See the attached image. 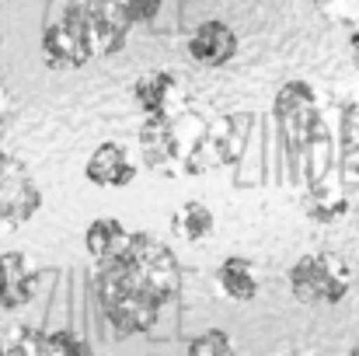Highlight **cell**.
I'll return each instance as SVG.
<instances>
[{"label":"cell","instance_id":"obj_12","mask_svg":"<svg viewBox=\"0 0 359 356\" xmlns=\"http://www.w3.org/2000/svg\"><path fill=\"white\" fill-rule=\"evenodd\" d=\"M213 228H217V217H213V210H210L206 203H199V199H189V203H182V206L171 213V235L178 237V241H185V244L206 241V237L213 235Z\"/></svg>","mask_w":359,"mask_h":356},{"label":"cell","instance_id":"obj_14","mask_svg":"<svg viewBox=\"0 0 359 356\" xmlns=\"http://www.w3.org/2000/svg\"><path fill=\"white\" fill-rule=\"evenodd\" d=\"M304 213H307L314 224H339V220L349 213V199H346L339 189L311 185V189L304 192Z\"/></svg>","mask_w":359,"mask_h":356},{"label":"cell","instance_id":"obj_10","mask_svg":"<svg viewBox=\"0 0 359 356\" xmlns=\"http://www.w3.org/2000/svg\"><path fill=\"white\" fill-rule=\"evenodd\" d=\"M39 46H42V60H46L49 70H81V67H88V56H84L81 42L74 39V32L63 25V18L49 21L42 28Z\"/></svg>","mask_w":359,"mask_h":356},{"label":"cell","instance_id":"obj_16","mask_svg":"<svg viewBox=\"0 0 359 356\" xmlns=\"http://www.w3.org/2000/svg\"><path fill=\"white\" fill-rule=\"evenodd\" d=\"M325 18H332L335 25L356 28L359 25V0H311Z\"/></svg>","mask_w":359,"mask_h":356},{"label":"cell","instance_id":"obj_11","mask_svg":"<svg viewBox=\"0 0 359 356\" xmlns=\"http://www.w3.org/2000/svg\"><path fill=\"white\" fill-rule=\"evenodd\" d=\"M129 241H133V231H129L122 220H116V217H98V220H91L88 231H84V248H88V255H91L98 265L119 258L122 251L129 248Z\"/></svg>","mask_w":359,"mask_h":356},{"label":"cell","instance_id":"obj_21","mask_svg":"<svg viewBox=\"0 0 359 356\" xmlns=\"http://www.w3.org/2000/svg\"><path fill=\"white\" fill-rule=\"evenodd\" d=\"M279 356H325V353H311V350H286V353Z\"/></svg>","mask_w":359,"mask_h":356},{"label":"cell","instance_id":"obj_18","mask_svg":"<svg viewBox=\"0 0 359 356\" xmlns=\"http://www.w3.org/2000/svg\"><path fill=\"white\" fill-rule=\"evenodd\" d=\"M11 116H14V98H11V91L0 84V126H7Z\"/></svg>","mask_w":359,"mask_h":356},{"label":"cell","instance_id":"obj_13","mask_svg":"<svg viewBox=\"0 0 359 356\" xmlns=\"http://www.w3.org/2000/svg\"><path fill=\"white\" fill-rule=\"evenodd\" d=\"M0 356H60L53 332L32 329V325H18L0 339Z\"/></svg>","mask_w":359,"mask_h":356},{"label":"cell","instance_id":"obj_23","mask_svg":"<svg viewBox=\"0 0 359 356\" xmlns=\"http://www.w3.org/2000/svg\"><path fill=\"white\" fill-rule=\"evenodd\" d=\"M0 231H4V224H0Z\"/></svg>","mask_w":359,"mask_h":356},{"label":"cell","instance_id":"obj_20","mask_svg":"<svg viewBox=\"0 0 359 356\" xmlns=\"http://www.w3.org/2000/svg\"><path fill=\"white\" fill-rule=\"evenodd\" d=\"M14 168H18V161H14V157H11V154L0 147V178H4V175H11Z\"/></svg>","mask_w":359,"mask_h":356},{"label":"cell","instance_id":"obj_22","mask_svg":"<svg viewBox=\"0 0 359 356\" xmlns=\"http://www.w3.org/2000/svg\"><path fill=\"white\" fill-rule=\"evenodd\" d=\"M349 356H359V339L353 343V350H349Z\"/></svg>","mask_w":359,"mask_h":356},{"label":"cell","instance_id":"obj_15","mask_svg":"<svg viewBox=\"0 0 359 356\" xmlns=\"http://www.w3.org/2000/svg\"><path fill=\"white\" fill-rule=\"evenodd\" d=\"M189 356H238V350L224 329H206L189 343Z\"/></svg>","mask_w":359,"mask_h":356},{"label":"cell","instance_id":"obj_1","mask_svg":"<svg viewBox=\"0 0 359 356\" xmlns=\"http://www.w3.org/2000/svg\"><path fill=\"white\" fill-rule=\"evenodd\" d=\"M98 304L119 336H143L178 294V262L161 237L133 231L119 258L98 265Z\"/></svg>","mask_w":359,"mask_h":356},{"label":"cell","instance_id":"obj_6","mask_svg":"<svg viewBox=\"0 0 359 356\" xmlns=\"http://www.w3.org/2000/svg\"><path fill=\"white\" fill-rule=\"evenodd\" d=\"M238 32L220 18H210V21L196 25L185 39V53L199 67H227L238 56Z\"/></svg>","mask_w":359,"mask_h":356},{"label":"cell","instance_id":"obj_4","mask_svg":"<svg viewBox=\"0 0 359 356\" xmlns=\"http://www.w3.org/2000/svg\"><path fill=\"white\" fill-rule=\"evenodd\" d=\"M276 112L283 122V133L297 143V140H318L321 136V112H318V98L304 81H293L279 91L276 98Z\"/></svg>","mask_w":359,"mask_h":356},{"label":"cell","instance_id":"obj_17","mask_svg":"<svg viewBox=\"0 0 359 356\" xmlns=\"http://www.w3.org/2000/svg\"><path fill=\"white\" fill-rule=\"evenodd\" d=\"M126 4H129L136 25H150V21H157V14H161V7H164V0H126Z\"/></svg>","mask_w":359,"mask_h":356},{"label":"cell","instance_id":"obj_5","mask_svg":"<svg viewBox=\"0 0 359 356\" xmlns=\"http://www.w3.org/2000/svg\"><path fill=\"white\" fill-rule=\"evenodd\" d=\"M133 102L147 119H175L182 102V74L147 70L133 81Z\"/></svg>","mask_w":359,"mask_h":356},{"label":"cell","instance_id":"obj_9","mask_svg":"<svg viewBox=\"0 0 359 356\" xmlns=\"http://www.w3.org/2000/svg\"><path fill=\"white\" fill-rule=\"evenodd\" d=\"M213 279H217V290H220L227 301H234V304H251V301L258 297V290H262L258 269H255V262L244 258V255H227V258L217 265Z\"/></svg>","mask_w":359,"mask_h":356},{"label":"cell","instance_id":"obj_7","mask_svg":"<svg viewBox=\"0 0 359 356\" xmlns=\"http://www.w3.org/2000/svg\"><path fill=\"white\" fill-rule=\"evenodd\" d=\"M84 178L91 185H98V189H126V185L136 182V161L116 140L98 143L91 150L88 164H84Z\"/></svg>","mask_w":359,"mask_h":356},{"label":"cell","instance_id":"obj_2","mask_svg":"<svg viewBox=\"0 0 359 356\" xmlns=\"http://www.w3.org/2000/svg\"><path fill=\"white\" fill-rule=\"evenodd\" d=\"M63 25L74 32V39L81 42L91 63V60H105L119 53L136 21L126 0H74L63 11Z\"/></svg>","mask_w":359,"mask_h":356},{"label":"cell","instance_id":"obj_3","mask_svg":"<svg viewBox=\"0 0 359 356\" xmlns=\"http://www.w3.org/2000/svg\"><path fill=\"white\" fill-rule=\"evenodd\" d=\"M290 290L300 304L332 308L353 294V265L335 251H307L290 265Z\"/></svg>","mask_w":359,"mask_h":356},{"label":"cell","instance_id":"obj_19","mask_svg":"<svg viewBox=\"0 0 359 356\" xmlns=\"http://www.w3.org/2000/svg\"><path fill=\"white\" fill-rule=\"evenodd\" d=\"M349 60H353V67L359 70V25L349 28Z\"/></svg>","mask_w":359,"mask_h":356},{"label":"cell","instance_id":"obj_8","mask_svg":"<svg viewBox=\"0 0 359 356\" xmlns=\"http://www.w3.org/2000/svg\"><path fill=\"white\" fill-rule=\"evenodd\" d=\"M35 297V272L21 251H0V308L18 311Z\"/></svg>","mask_w":359,"mask_h":356}]
</instances>
